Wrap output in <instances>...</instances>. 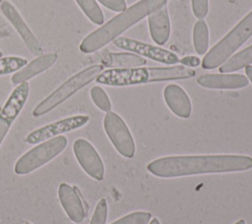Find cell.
Listing matches in <instances>:
<instances>
[{
  "mask_svg": "<svg viewBox=\"0 0 252 224\" xmlns=\"http://www.w3.org/2000/svg\"><path fill=\"white\" fill-rule=\"evenodd\" d=\"M192 11L194 15L203 20L209 12V0H191Z\"/></svg>",
  "mask_w": 252,
  "mask_h": 224,
  "instance_id": "484cf974",
  "label": "cell"
},
{
  "mask_svg": "<svg viewBox=\"0 0 252 224\" xmlns=\"http://www.w3.org/2000/svg\"><path fill=\"white\" fill-rule=\"evenodd\" d=\"M251 168L252 157L237 154L165 156L147 165L150 173L160 178L242 172Z\"/></svg>",
  "mask_w": 252,
  "mask_h": 224,
  "instance_id": "6da1fadb",
  "label": "cell"
},
{
  "mask_svg": "<svg viewBox=\"0 0 252 224\" xmlns=\"http://www.w3.org/2000/svg\"><path fill=\"white\" fill-rule=\"evenodd\" d=\"M84 14L95 25H102L104 16L95 0H75Z\"/></svg>",
  "mask_w": 252,
  "mask_h": 224,
  "instance_id": "44dd1931",
  "label": "cell"
},
{
  "mask_svg": "<svg viewBox=\"0 0 252 224\" xmlns=\"http://www.w3.org/2000/svg\"><path fill=\"white\" fill-rule=\"evenodd\" d=\"M148 23L153 40L158 45H163L170 35V20L166 5L150 14Z\"/></svg>",
  "mask_w": 252,
  "mask_h": 224,
  "instance_id": "e0dca14e",
  "label": "cell"
},
{
  "mask_svg": "<svg viewBox=\"0 0 252 224\" xmlns=\"http://www.w3.org/2000/svg\"><path fill=\"white\" fill-rule=\"evenodd\" d=\"M229 3H233V2H235L236 0H227Z\"/></svg>",
  "mask_w": 252,
  "mask_h": 224,
  "instance_id": "d6a6232c",
  "label": "cell"
},
{
  "mask_svg": "<svg viewBox=\"0 0 252 224\" xmlns=\"http://www.w3.org/2000/svg\"><path fill=\"white\" fill-rule=\"evenodd\" d=\"M91 97H92V100L94 101V103L100 110H102L106 113L111 110L110 99H109L108 95L106 94V92L104 91V89L101 88L100 86L95 85L91 88Z\"/></svg>",
  "mask_w": 252,
  "mask_h": 224,
  "instance_id": "603a6c76",
  "label": "cell"
},
{
  "mask_svg": "<svg viewBox=\"0 0 252 224\" xmlns=\"http://www.w3.org/2000/svg\"><path fill=\"white\" fill-rule=\"evenodd\" d=\"M0 10L4 17L18 31L29 51L33 55L39 56L40 54H42V47L39 41L32 33V31L30 29L28 25L25 23L24 19L22 18L18 10L15 8V6L10 1L4 0L0 5Z\"/></svg>",
  "mask_w": 252,
  "mask_h": 224,
  "instance_id": "7c38bea8",
  "label": "cell"
},
{
  "mask_svg": "<svg viewBox=\"0 0 252 224\" xmlns=\"http://www.w3.org/2000/svg\"><path fill=\"white\" fill-rule=\"evenodd\" d=\"M113 44L121 49L135 52L137 54L146 56L157 62H160L166 65H173L179 62L177 55L171 51L163 49L158 46H154L133 38L117 37L113 40Z\"/></svg>",
  "mask_w": 252,
  "mask_h": 224,
  "instance_id": "30bf717a",
  "label": "cell"
},
{
  "mask_svg": "<svg viewBox=\"0 0 252 224\" xmlns=\"http://www.w3.org/2000/svg\"><path fill=\"white\" fill-rule=\"evenodd\" d=\"M179 62L185 66V67H188V68H193V67H197L200 65L201 61L198 57L196 56H186V57H183L182 59L179 60Z\"/></svg>",
  "mask_w": 252,
  "mask_h": 224,
  "instance_id": "83f0119b",
  "label": "cell"
},
{
  "mask_svg": "<svg viewBox=\"0 0 252 224\" xmlns=\"http://www.w3.org/2000/svg\"><path fill=\"white\" fill-rule=\"evenodd\" d=\"M167 0H140L136 2L100 28L89 33L80 43V50L84 53L97 51L139 21L165 6Z\"/></svg>",
  "mask_w": 252,
  "mask_h": 224,
  "instance_id": "7a4b0ae2",
  "label": "cell"
},
{
  "mask_svg": "<svg viewBox=\"0 0 252 224\" xmlns=\"http://www.w3.org/2000/svg\"><path fill=\"white\" fill-rule=\"evenodd\" d=\"M193 44L198 54H205L209 47V29L204 20H199L193 29Z\"/></svg>",
  "mask_w": 252,
  "mask_h": 224,
  "instance_id": "ffe728a7",
  "label": "cell"
},
{
  "mask_svg": "<svg viewBox=\"0 0 252 224\" xmlns=\"http://www.w3.org/2000/svg\"><path fill=\"white\" fill-rule=\"evenodd\" d=\"M163 97L168 108L180 118H188L191 115L192 104L186 91L175 84H170L164 87Z\"/></svg>",
  "mask_w": 252,
  "mask_h": 224,
  "instance_id": "9a60e30c",
  "label": "cell"
},
{
  "mask_svg": "<svg viewBox=\"0 0 252 224\" xmlns=\"http://www.w3.org/2000/svg\"><path fill=\"white\" fill-rule=\"evenodd\" d=\"M11 32H12V29L9 26H7V25L0 26V38H3L5 36L9 35Z\"/></svg>",
  "mask_w": 252,
  "mask_h": 224,
  "instance_id": "f1b7e54d",
  "label": "cell"
},
{
  "mask_svg": "<svg viewBox=\"0 0 252 224\" xmlns=\"http://www.w3.org/2000/svg\"><path fill=\"white\" fill-rule=\"evenodd\" d=\"M73 151L78 163L90 177L97 181L103 179V162L95 148L88 140L77 139L73 143Z\"/></svg>",
  "mask_w": 252,
  "mask_h": 224,
  "instance_id": "8fae6325",
  "label": "cell"
},
{
  "mask_svg": "<svg viewBox=\"0 0 252 224\" xmlns=\"http://www.w3.org/2000/svg\"><path fill=\"white\" fill-rule=\"evenodd\" d=\"M25 224H32V223H30V222H26Z\"/></svg>",
  "mask_w": 252,
  "mask_h": 224,
  "instance_id": "e575fe53",
  "label": "cell"
},
{
  "mask_svg": "<svg viewBox=\"0 0 252 224\" xmlns=\"http://www.w3.org/2000/svg\"><path fill=\"white\" fill-rule=\"evenodd\" d=\"M152 219V214L148 211L131 212L111 224H149Z\"/></svg>",
  "mask_w": 252,
  "mask_h": 224,
  "instance_id": "cb8c5ba5",
  "label": "cell"
},
{
  "mask_svg": "<svg viewBox=\"0 0 252 224\" xmlns=\"http://www.w3.org/2000/svg\"><path fill=\"white\" fill-rule=\"evenodd\" d=\"M107 202L104 198H101L94 208L90 224H105L107 220Z\"/></svg>",
  "mask_w": 252,
  "mask_h": 224,
  "instance_id": "d4e9b609",
  "label": "cell"
},
{
  "mask_svg": "<svg viewBox=\"0 0 252 224\" xmlns=\"http://www.w3.org/2000/svg\"><path fill=\"white\" fill-rule=\"evenodd\" d=\"M195 71L183 65L171 67L112 68L103 70L95 79L96 83L110 86H126L156 82L191 79Z\"/></svg>",
  "mask_w": 252,
  "mask_h": 224,
  "instance_id": "3957f363",
  "label": "cell"
},
{
  "mask_svg": "<svg viewBox=\"0 0 252 224\" xmlns=\"http://www.w3.org/2000/svg\"><path fill=\"white\" fill-rule=\"evenodd\" d=\"M1 57H2V51L0 50V58H1Z\"/></svg>",
  "mask_w": 252,
  "mask_h": 224,
  "instance_id": "836d02e7",
  "label": "cell"
},
{
  "mask_svg": "<svg viewBox=\"0 0 252 224\" xmlns=\"http://www.w3.org/2000/svg\"><path fill=\"white\" fill-rule=\"evenodd\" d=\"M149 224H160V222H159V220L158 218H153L152 220H150Z\"/></svg>",
  "mask_w": 252,
  "mask_h": 224,
  "instance_id": "4dcf8cb0",
  "label": "cell"
},
{
  "mask_svg": "<svg viewBox=\"0 0 252 224\" xmlns=\"http://www.w3.org/2000/svg\"><path fill=\"white\" fill-rule=\"evenodd\" d=\"M28 64L27 59L17 56H7L0 58V76L16 73Z\"/></svg>",
  "mask_w": 252,
  "mask_h": 224,
  "instance_id": "7402d4cb",
  "label": "cell"
},
{
  "mask_svg": "<svg viewBox=\"0 0 252 224\" xmlns=\"http://www.w3.org/2000/svg\"><path fill=\"white\" fill-rule=\"evenodd\" d=\"M234 224H246V222H245L244 219H239V220H237Z\"/></svg>",
  "mask_w": 252,
  "mask_h": 224,
  "instance_id": "1f68e13d",
  "label": "cell"
},
{
  "mask_svg": "<svg viewBox=\"0 0 252 224\" xmlns=\"http://www.w3.org/2000/svg\"><path fill=\"white\" fill-rule=\"evenodd\" d=\"M58 59V55L56 53H46L39 55L35 59H33L32 62L28 63L25 67H23L21 70L16 72L12 78L11 81L14 84H20L24 82H27L35 76L45 72L47 69H49L51 66L55 64V62Z\"/></svg>",
  "mask_w": 252,
  "mask_h": 224,
  "instance_id": "2e32d148",
  "label": "cell"
},
{
  "mask_svg": "<svg viewBox=\"0 0 252 224\" xmlns=\"http://www.w3.org/2000/svg\"><path fill=\"white\" fill-rule=\"evenodd\" d=\"M197 84L206 88L237 89L247 86L249 80L241 74H205L197 79Z\"/></svg>",
  "mask_w": 252,
  "mask_h": 224,
  "instance_id": "5bb4252c",
  "label": "cell"
},
{
  "mask_svg": "<svg viewBox=\"0 0 252 224\" xmlns=\"http://www.w3.org/2000/svg\"><path fill=\"white\" fill-rule=\"evenodd\" d=\"M58 198L68 217L75 223H81L86 217V210L76 187L61 183L58 187Z\"/></svg>",
  "mask_w": 252,
  "mask_h": 224,
  "instance_id": "4fadbf2b",
  "label": "cell"
},
{
  "mask_svg": "<svg viewBox=\"0 0 252 224\" xmlns=\"http://www.w3.org/2000/svg\"><path fill=\"white\" fill-rule=\"evenodd\" d=\"M30 85L27 82H24L18 84L5 104L0 110V145L4 140L6 135L8 134L13 122L16 120L18 115L21 113L24 108L27 99L29 97Z\"/></svg>",
  "mask_w": 252,
  "mask_h": 224,
  "instance_id": "9c48e42d",
  "label": "cell"
},
{
  "mask_svg": "<svg viewBox=\"0 0 252 224\" xmlns=\"http://www.w3.org/2000/svg\"><path fill=\"white\" fill-rule=\"evenodd\" d=\"M0 110H1V108H0Z\"/></svg>",
  "mask_w": 252,
  "mask_h": 224,
  "instance_id": "8d00e7d4",
  "label": "cell"
},
{
  "mask_svg": "<svg viewBox=\"0 0 252 224\" xmlns=\"http://www.w3.org/2000/svg\"><path fill=\"white\" fill-rule=\"evenodd\" d=\"M68 140L64 136H57L40 142L38 145L22 155L14 166V171L18 175H27L43 166L67 146Z\"/></svg>",
  "mask_w": 252,
  "mask_h": 224,
  "instance_id": "8992f818",
  "label": "cell"
},
{
  "mask_svg": "<svg viewBox=\"0 0 252 224\" xmlns=\"http://www.w3.org/2000/svg\"><path fill=\"white\" fill-rule=\"evenodd\" d=\"M107 9L114 12H123L127 9V4L125 0H97Z\"/></svg>",
  "mask_w": 252,
  "mask_h": 224,
  "instance_id": "4316f807",
  "label": "cell"
},
{
  "mask_svg": "<svg viewBox=\"0 0 252 224\" xmlns=\"http://www.w3.org/2000/svg\"><path fill=\"white\" fill-rule=\"evenodd\" d=\"M252 65V44L227 59L220 67V73H232L234 71Z\"/></svg>",
  "mask_w": 252,
  "mask_h": 224,
  "instance_id": "d6986e66",
  "label": "cell"
},
{
  "mask_svg": "<svg viewBox=\"0 0 252 224\" xmlns=\"http://www.w3.org/2000/svg\"><path fill=\"white\" fill-rule=\"evenodd\" d=\"M101 62L103 65L108 67H117V68H136L143 66L147 63V60L139 55L132 53H105Z\"/></svg>",
  "mask_w": 252,
  "mask_h": 224,
  "instance_id": "ac0fdd59",
  "label": "cell"
},
{
  "mask_svg": "<svg viewBox=\"0 0 252 224\" xmlns=\"http://www.w3.org/2000/svg\"><path fill=\"white\" fill-rule=\"evenodd\" d=\"M102 71L103 65L95 64L75 74L65 81L54 91H52L41 102H39L32 110V116L39 117L52 111L54 108L70 98L78 90L95 80Z\"/></svg>",
  "mask_w": 252,
  "mask_h": 224,
  "instance_id": "5b68a950",
  "label": "cell"
},
{
  "mask_svg": "<svg viewBox=\"0 0 252 224\" xmlns=\"http://www.w3.org/2000/svg\"><path fill=\"white\" fill-rule=\"evenodd\" d=\"M104 131L116 150L126 158L135 155L134 139L124 120L115 112L109 111L103 119Z\"/></svg>",
  "mask_w": 252,
  "mask_h": 224,
  "instance_id": "52a82bcc",
  "label": "cell"
},
{
  "mask_svg": "<svg viewBox=\"0 0 252 224\" xmlns=\"http://www.w3.org/2000/svg\"><path fill=\"white\" fill-rule=\"evenodd\" d=\"M90 120L88 115H74L49 123L37 128L27 135L24 141L30 144L42 142L46 140L57 137L58 135L77 130L85 126Z\"/></svg>",
  "mask_w": 252,
  "mask_h": 224,
  "instance_id": "ba28073f",
  "label": "cell"
},
{
  "mask_svg": "<svg viewBox=\"0 0 252 224\" xmlns=\"http://www.w3.org/2000/svg\"><path fill=\"white\" fill-rule=\"evenodd\" d=\"M251 35L252 11L205 55L202 60V67L212 70L222 65Z\"/></svg>",
  "mask_w": 252,
  "mask_h": 224,
  "instance_id": "277c9868",
  "label": "cell"
},
{
  "mask_svg": "<svg viewBox=\"0 0 252 224\" xmlns=\"http://www.w3.org/2000/svg\"><path fill=\"white\" fill-rule=\"evenodd\" d=\"M3 1H4V0H0V5H1V3H2Z\"/></svg>",
  "mask_w": 252,
  "mask_h": 224,
  "instance_id": "d590c367",
  "label": "cell"
},
{
  "mask_svg": "<svg viewBox=\"0 0 252 224\" xmlns=\"http://www.w3.org/2000/svg\"><path fill=\"white\" fill-rule=\"evenodd\" d=\"M245 74H246V77L248 78V80L252 83V65L245 67Z\"/></svg>",
  "mask_w": 252,
  "mask_h": 224,
  "instance_id": "f546056e",
  "label": "cell"
}]
</instances>
